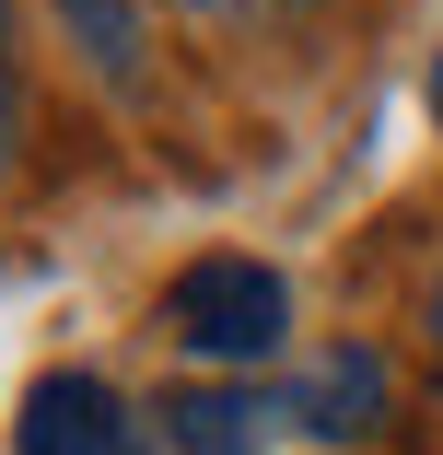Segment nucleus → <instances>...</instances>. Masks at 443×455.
I'll return each instance as SVG.
<instances>
[{
    "label": "nucleus",
    "instance_id": "obj_1",
    "mask_svg": "<svg viewBox=\"0 0 443 455\" xmlns=\"http://www.w3.org/2000/svg\"><path fill=\"white\" fill-rule=\"evenodd\" d=\"M163 327L199 362H269L292 339V281L269 257H187L175 292H163Z\"/></svg>",
    "mask_w": 443,
    "mask_h": 455
},
{
    "label": "nucleus",
    "instance_id": "obj_2",
    "mask_svg": "<svg viewBox=\"0 0 443 455\" xmlns=\"http://www.w3.org/2000/svg\"><path fill=\"white\" fill-rule=\"evenodd\" d=\"M385 409H397L385 350H315L304 374L281 386V409H269V420H292V432H315V443H374V432H385Z\"/></svg>",
    "mask_w": 443,
    "mask_h": 455
},
{
    "label": "nucleus",
    "instance_id": "obj_3",
    "mask_svg": "<svg viewBox=\"0 0 443 455\" xmlns=\"http://www.w3.org/2000/svg\"><path fill=\"white\" fill-rule=\"evenodd\" d=\"M129 409L106 374H36L24 386V420H12V455H129Z\"/></svg>",
    "mask_w": 443,
    "mask_h": 455
},
{
    "label": "nucleus",
    "instance_id": "obj_4",
    "mask_svg": "<svg viewBox=\"0 0 443 455\" xmlns=\"http://www.w3.org/2000/svg\"><path fill=\"white\" fill-rule=\"evenodd\" d=\"M47 12L82 36V59H94V70L117 82V94L140 82V12H129V0H47Z\"/></svg>",
    "mask_w": 443,
    "mask_h": 455
},
{
    "label": "nucleus",
    "instance_id": "obj_5",
    "mask_svg": "<svg viewBox=\"0 0 443 455\" xmlns=\"http://www.w3.org/2000/svg\"><path fill=\"white\" fill-rule=\"evenodd\" d=\"M163 420H175V443H187V455H257V432H245L257 409H245V397H175Z\"/></svg>",
    "mask_w": 443,
    "mask_h": 455
},
{
    "label": "nucleus",
    "instance_id": "obj_6",
    "mask_svg": "<svg viewBox=\"0 0 443 455\" xmlns=\"http://www.w3.org/2000/svg\"><path fill=\"white\" fill-rule=\"evenodd\" d=\"M163 12H199V24H269V12H292V0H163Z\"/></svg>",
    "mask_w": 443,
    "mask_h": 455
},
{
    "label": "nucleus",
    "instance_id": "obj_7",
    "mask_svg": "<svg viewBox=\"0 0 443 455\" xmlns=\"http://www.w3.org/2000/svg\"><path fill=\"white\" fill-rule=\"evenodd\" d=\"M24 164V82H12V59H0V175Z\"/></svg>",
    "mask_w": 443,
    "mask_h": 455
},
{
    "label": "nucleus",
    "instance_id": "obj_8",
    "mask_svg": "<svg viewBox=\"0 0 443 455\" xmlns=\"http://www.w3.org/2000/svg\"><path fill=\"white\" fill-rule=\"evenodd\" d=\"M431 117H443V59H431Z\"/></svg>",
    "mask_w": 443,
    "mask_h": 455
},
{
    "label": "nucleus",
    "instance_id": "obj_9",
    "mask_svg": "<svg viewBox=\"0 0 443 455\" xmlns=\"http://www.w3.org/2000/svg\"><path fill=\"white\" fill-rule=\"evenodd\" d=\"M431 339H443V292H431Z\"/></svg>",
    "mask_w": 443,
    "mask_h": 455
},
{
    "label": "nucleus",
    "instance_id": "obj_10",
    "mask_svg": "<svg viewBox=\"0 0 443 455\" xmlns=\"http://www.w3.org/2000/svg\"><path fill=\"white\" fill-rule=\"evenodd\" d=\"M129 455H152V443H129Z\"/></svg>",
    "mask_w": 443,
    "mask_h": 455
}]
</instances>
